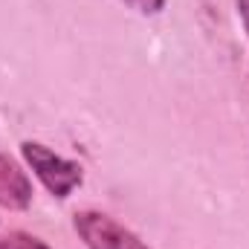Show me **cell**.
<instances>
[{
    "mask_svg": "<svg viewBox=\"0 0 249 249\" xmlns=\"http://www.w3.org/2000/svg\"><path fill=\"white\" fill-rule=\"evenodd\" d=\"M72 229L84 241L87 249H151L136 232L122 226L116 217L96 212V209H81L72 214Z\"/></svg>",
    "mask_w": 249,
    "mask_h": 249,
    "instance_id": "2",
    "label": "cell"
},
{
    "mask_svg": "<svg viewBox=\"0 0 249 249\" xmlns=\"http://www.w3.org/2000/svg\"><path fill=\"white\" fill-rule=\"evenodd\" d=\"M0 249H50L41 238L29 235V232H9L0 235Z\"/></svg>",
    "mask_w": 249,
    "mask_h": 249,
    "instance_id": "4",
    "label": "cell"
},
{
    "mask_svg": "<svg viewBox=\"0 0 249 249\" xmlns=\"http://www.w3.org/2000/svg\"><path fill=\"white\" fill-rule=\"evenodd\" d=\"M130 9L142 12V15H160L165 9V0H124Z\"/></svg>",
    "mask_w": 249,
    "mask_h": 249,
    "instance_id": "5",
    "label": "cell"
},
{
    "mask_svg": "<svg viewBox=\"0 0 249 249\" xmlns=\"http://www.w3.org/2000/svg\"><path fill=\"white\" fill-rule=\"evenodd\" d=\"M32 203V180L26 171L0 151V209L23 212Z\"/></svg>",
    "mask_w": 249,
    "mask_h": 249,
    "instance_id": "3",
    "label": "cell"
},
{
    "mask_svg": "<svg viewBox=\"0 0 249 249\" xmlns=\"http://www.w3.org/2000/svg\"><path fill=\"white\" fill-rule=\"evenodd\" d=\"M235 6H238V18H241V23L247 29V38H249V0H235Z\"/></svg>",
    "mask_w": 249,
    "mask_h": 249,
    "instance_id": "6",
    "label": "cell"
},
{
    "mask_svg": "<svg viewBox=\"0 0 249 249\" xmlns=\"http://www.w3.org/2000/svg\"><path fill=\"white\" fill-rule=\"evenodd\" d=\"M20 154H23L26 165L32 168V174L41 180V186L47 188L53 197H58V200H67L75 188L81 186V180H84V171H81L78 162H72V160H67L61 154L50 151L41 142L26 139L20 145Z\"/></svg>",
    "mask_w": 249,
    "mask_h": 249,
    "instance_id": "1",
    "label": "cell"
}]
</instances>
